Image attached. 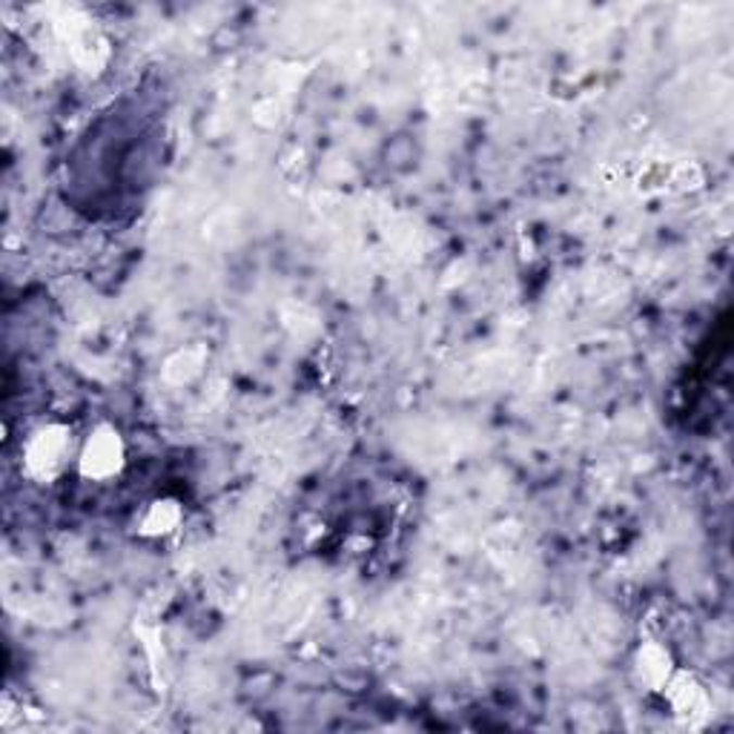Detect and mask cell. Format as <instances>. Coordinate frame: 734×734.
<instances>
[{"instance_id":"obj_1","label":"cell","mask_w":734,"mask_h":734,"mask_svg":"<svg viewBox=\"0 0 734 734\" xmlns=\"http://www.w3.org/2000/svg\"><path fill=\"white\" fill-rule=\"evenodd\" d=\"M127 463V447L121 433L112 425H101L89 433L78 456L80 477L92 479V482H106V479L118 477Z\"/></svg>"},{"instance_id":"obj_2","label":"cell","mask_w":734,"mask_h":734,"mask_svg":"<svg viewBox=\"0 0 734 734\" xmlns=\"http://www.w3.org/2000/svg\"><path fill=\"white\" fill-rule=\"evenodd\" d=\"M69 454V433L66 428H43L26 445V465L35 477L52 479L64 471Z\"/></svg>"},{"instance_id":"obj_3","label":"cell","mask_w":734,"mask_h":734,"mask_svg":"<svg viewBox=\"0 0 734 734\" xmlns=\"http://www.w3.org/2000/svg\"><path fill=\"white\" fill-rule=\"evenodd\" d=\"M662 692L669 695L671 706L683 720H697L709 711V697H706L700 683L686 671H674V678L669 680V686Z\"/></svg>"},{"instance_id":"obj_4","label":"cell","mask_w":734,"mask_h":734,"mask_svg":"<svg viewBox=\"0 0 734 734\" xmlns=\"http://www.w3.org/2000/svg\"><path fill=\"white\" fill-rule=\"evenodd\" d=\"M637 678L651 692H662V688L669 686V680L674 678V660H671L669 648H662L660 643H646V646L640 648Z\"/></svg>"},{"instance_id":"obj_5","label":"cell","mask_w":734,"mask_h":734,"mask_svg":"<svg viewBox=\"0 0 734 734\" xmlns=\"http://www.w3.org/2000/svg\"><path fill=\"white\" fill-rule=\"evenodd\" d=\"M178 522H181V505L176 499H155L141 519V534H169V531H176Z\"/></svg>"}]
</instances>
